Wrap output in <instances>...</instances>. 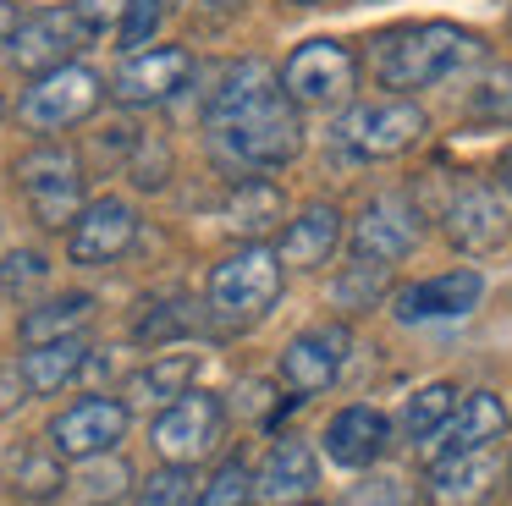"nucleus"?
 I'll list each match as a JSON object with an SVG mask.
<instances>
[{"mask_svg":"<svg viewBox=\"0 0 512 506\" xmlns=\"http://www.w3.org/2000/svg\"><path fill=\"white\" fill-rule=\"evenodd\" d=\"M17 176H23V193L45 226H72L83 215V176L67 149H34L17 165Z\"/></svg>","mask_w":512,"mask_h":506,"instance_id":"9","label":"nucleus"},{"mask_svg":"<svg viewBox=\"0 0 512 506\" xmlns=\"http://www.w3.org/2000/svg\"><path fill=\"white\" fill-rule=\"evenodd\" d=\"M303 6H320V0H303Z\"/></svg>","mask_w":512,"mask_h":506,"instance_id":"40","label":"nucleus"},{"mask_svg":"<svg viewBox=\"0 0 512 506\" xmlns=\"http://www.w3.org/2000/svg\"><path fill=\"white\" fill-rule=\"evenodd\" d=\"M314 484H320V473H314V451H309V440H298V435L276 440L270 457H265V468L254 473V495L265 506H298V501H309Z\"/></svg>","mask_w":512,"mask_h":506,"instance_id":"18","label":"nucleus"},{"mask_svg":"<svg viewBox=\"0 0 512 506\" xmlns=\"http://www.w3.org/2000/svg\"><path fill=\"white\" fill-rule=\"evenodd\" d=\"M452 407H457V391L446 380H435V385H424V391H413L408 396V413H402V429H408V440H430L435 429L452 418Z\"/></svg>","mask_w":512,"mask_h":506,"instance_id":"26","label":"nucleus"},{"mask_svg":"<svg viewBox=\"0 0 512 506\" xmlns=\"http://www.w3.org/2000/svg\"><path fill=\"white\" fill-rule=\"evenodd\" d=\"M204 121H210L215 143H221L237 165H254V171L287 165L303 143L292 94L270 77V66H259V61L226 66L221 83L204 99Z\"/></svg>","mask_w":512,"mask_h":506,"instance_id":"1","label":"nucleus"},{"mask_svg":"<svg viewBox=\"0 0 512 506\" xmlns=\"http://www.w3.org/2000/svg\"><path fill=\"white\" fill-rule=\"evenodd\" d=\"M248 495H254V473H248V462H221V473L204 484V495L193 506H248Z\"/></svg>","mask_w":512,"mask_h":506,"instance_id":"28","label":"nucleus"},{"mask_svg":"<svg viewBox=\"0 0 512 506\" xmlns=\"http://www.w3.org/2000/svg\"><path fill=\"white\" fill-rule=\"evenodd\" d=\"M474 110L490 121H512V66H501V72H490L485 83L474 88Z\"/></svg>","mask_w":512,"mask_h":506,"instance_id":"29","label":"nucleus"},{"mask_svg":"<svg viewBox=\"0 0 512 506\" xmlns=\"http://www.w3.org/2000/svg\"><path fill=\"white\" fill-rule=\"evenodd\" d=\"M221 424H226V407L221 396L210 391H182L171 407H160L155 429H149V440H155V451L166 462H177V468H193L199 457H210L215 440H221Z\"/></svg>","mask_w":512,"mask_h":506,"instance_id":"6","label":"nucleus"},{"mask_svg":"<svg viewBox=\"0 0 512 506\" xmlns=\"http://www.w3.org/2000/svg\"><path fill=\"white\" fill-rule=\"evenodd\" d=\"M276 297H281V253H270L265 242L226 253L210 270V308L226 325H248V319L270 314Z\"/></svg>","mask_w":512,"mask_h":506,"instance_id":"3","label":"nucleus"},{"mask_svg":"<svg viewBox=\"0 0 512 506\" xmlns=\"http://www.w3.org/2000/svg\"><path fill=\"white\" fill-rule=\"evenodd\" d=\"M501 429H507L501 396L496 391H468L463 402L452 407V418H446L430 440H419V457L441 462V457H457V451H485L490 440H501Z\"/></svg>","mask_w":512,"mask_h":506,"instance_id":"13","label":"nucleus"},{"mask_svg":"<svg viewBox=\"0 0 512 506\" xmlns=\"http://www.w3.org/2000/svg\"><path fill=\"white\" fill-rule=\"evenodd\" d=\"M501 187H507V193H512V149L501 154Z\"/></svg>","mask_w":512,"mask_h":506,"instance_id":"38","label":"nucleus"},{"mask_svg":"<svg viewBox=\"0 0 512 506\" xmlns=\"http://www.w3.org/2000/svg\"><path fill=\"white\" fill-rule=\"evenodd\" d=\"M72 11L83 17V28H116V22L127 17V0H72Z\"/></svg>","mask_w":512,"mask_h":506,"instance_id":"35","label":"nucleus"},{"mask_svg":"<svg viewBox=\"0 0 512 506\" xmlns=\"http://www.w3.org/2000/svg\"><path fill=\"white\" fill-rule=\"evenodd\" d=\"M386 413H375V407L353 402L342 407V413H331V424H325V457L336 462V468H369V462H380V451H386Z\"/></svg>","mask_w":512,"mask_h":506,"instance_id":"19","label":"nucleus"},{"mask_svg":"<svg viewBox=\"0 0 512 506\" xmlns=\"http://www.w3.org/2000/svg\"><path fill=\"white\" fill-rule=\"evenodd\" d=\"M468 61H479V39L457 22H402L369 39V72L380 88H397V94L441 83Z\"/></svg>","mask_w":512,"mask_h":506,"instance_id":"2","label":"nucleus"},{"mask_svg":"<svg viewBox=\"0 0 512 506\" xmlns=\"http://www.w3.org/2000/svg\"><path fill=\"white\" fill-rule=\"evenodd\" d=\"M133 182L138 187H160L166 182V149H160V138H133Z\"/></svg>","mask_w":512,"mask_h":506,"instance_id":"32","label":"nucleus"},{"mask_svg":"<svg viewBox=\"0 0 512 506\" xmlns=\"http://www.w3.org/2000/svg\"><path fill=\"white\" fill-rule=\"evenodd\" d=\"M105 88L100 77L89 72V66H56V72H45L34 88L23 94V105H17V116H23V127L34 132H67L78 127V121H89L94 110H100Z\"/></svg>","mask_w":512,"mask_h":506,"instance_id":"5","label":"nucleus"},{"mask_svg":"<svg viewBox=\"0 0 512 506\" xmlns=\"http://www.w3.org/2000/svg\"><path fill=\"white\" fill-rule=\"evenodd\" d=\"M496 479V457L485 451H457V457L430 462V506H468L490 490Z\"/></svg>","mask_w":512,"mask_h":506,"instance_id":"21","label":"nucleus"},{"mask_svg":"<svg viewBox=\"0 0 512 506\" xmlns=\"http://www.w3.org/2000/svg\"><path fill=\"white\" fill-rule=\"evenodd\" d=\"M424 220L419 209L408 204L402 193H380L364 204V215L353 220V253L364 264H397L413 253V242H419Z\"/></svg>","mask_w":512,"mask_h":506,"instance_id":"10","label":"nucleus"},{"mask_svg":"<svg viewBox=\"0 0 512 506\" xmlns=\"http://www.w3.org/2000/svg\"><path fill=\"white\" fill-rule=\"evenodd\" d=\"M160 17H166V0H127V17H122V44L127 50L149 44V33L160 28Z\"/></svg>","mask_w":512,"mask_h":506,"instance_id":"30","label":"nucleus"},{"mask_svg":"<svg viewBox=\"0 0 512 506\" xmlns=\"http://www.w3.org/2000/svg\"><path fill=\"white\" fill-rule=\"evenodd\" d=\"M188 77H193L188 50H138L133 61L116 72L111 94L122 99V105H160V99H171L177 88H188Z\"/></svg>","mask_w":512,"mask_h":506,"instance_id":"17","label":"nucleus"},{"mask_svg":"<svg viewBox=\"0 0 512 506\" xmlns=\"http://www.w3.org/2000/svg\"><path fill=\"white\" fill-rule=\"evenodd\" d=\"M89 314H94V297H83V292L50 297V303H39V308H28V314H23V341H28V347L67 341V336H78V330L89 325Z\"/></svg>","mask_w":512,"mask_h":506,"instance_id":"24","label":"nucleus"},{"mask_svg":"<svg viewBox=\"0 0 512 506\" xmlns=\"http://www.w3.org/2000/svg\"><path fill=\"white\" fill-rule=\"evenodd\" d=\"M298 506H303V501H298Z\"/></svg>","mask_w":512,"mask_h":506,"instance_id":"41","label":"nucleus"},{"mask_svg":"<svg viewBox=\"0 0 512 506\" xmlns=\"http://www.w3.org/2000/svg\"><path fill=\"white\" fill-rule=\"evenodd\" d=\"M402 501H408V490H402L397 479H369V484H358L342 506H402Z\"/></svg>","mask_w":512,"mask_h":506,"instance_id":"34","label":"nucleus"},{"mask_svg":"<svg viewBox=\"0 0 512 506\" xmlns=\"http://www.w3.org/2000/svg\"><path fill=\"white\" fill-rule=\"evenodd\" d=\"M193 374H199V358H193V352H166V358H155L149 369L133 374V396L138 402L171 407L182 391H193Z\"/></svg>","mask_w":512,"mask_h":506,"instance_id":"25","label":"nucleus"},{"mask_svg":"<svg viewBox=\"0 0 512 506\" xmlns=\"http://www.w3.org/2000/svg\"><path fill=\"white\" fill-rule=\"evenodd\" d=\"M138 237V215L133 204L122 198H100V204H83V215L72 220V237H67V253L72 264H111L133 248Z\"/></svg>","mask_w":512,"mask_h":506,"instance_id":"15","label":"nucleus"},{"mask_svg":"<svg viewBox=\"0 0 512 506\" xmlns=\"http://www.w3.org/2000/svg\"><path fill=\"white\" fill-rule=\"evenodd\" d=\"M127 435V407L116 396H83L67 413L50 418V446L72 462H89L100 451H116V440Z\"/></svg>","mask_w":512,"mask_h":506,"instance_id":"11","label":"nucleus"},{"mask_svg":"<svg viewBox=\"0 0 512 506\" xmlns=\"http://www.w3.org/2000/svg\"><path fill=\"white\" fill-rule=\"evenodd\" d=\"M28 396V380H23V369H0V418L12 413L17 402Z\"/></svg>","mask_w":512,"mask_h":506,"instance_id":"36","label":"nucleus"},{"mask_svg":"<svg viewBox=\"0 0 512 506\" xmlns=\"http://www.w3.org/2000/svg\"><path fill=\"white\" fill-rule=\"evenodd\" d=\"M17 28H23V22H17L12 0H0V44H12V39H17Z\"/></svg>","mask_w":512,"mask_h":506,"instance_id":"37","label":"nucleus"},{"mask_svg":"<svg viewBox=\"0 0 512 506\" xmlns=\"http://www.w3.org/2000/svg\"><path fill=\"white\" fill-rule=\"evenodd\" d=\"M336 242H342V209L309 204L287 231H281V248L276 253H281V264H292V270H320V264L331 259Z\"/></svg>","mask_w":512,"mask_h":506,"instance_id":"20","label":"nucleus"},{"mask_svg":"<svg viewBox=\"0 0 512 506\" xmlns=\"http://www.w3.org/2000/svg\"><path fill=\"white\" fill-rule=\"evenodd\" d=\"M83 17L78 11H39V17H28L23 28H17V44H12V61L23 66V72L45 77L56 72V66L72 61V50L83 44Z\"/></svg>","mask_w":512,"mask_h":506,"instance_id":"16","label":"nucleus"},{"mask_svg":"<svg viewBox=\"0 0 512 506\" xmlns=\"http://www.w3.org/2000/svg\"><path fill=\"white\" fill-rule=\"evenodd\" d=\"M188 490H193L188 468H177V462H171L166 473H155V479L144 484V495H138V506H182V501H188Z\"/></svg>","mask_w":512,"mask_h":506,"instance_id":"31","label":"nucleus"},{"mask_svg":"<svg viewBox=\"0 0 512 506\" xmlns=\"http://www.w3.org/2000/svg\"><path fill=\"white\" fill-rule=\"evenodd\" d=\"M215 6H237V0H215Z\"/></svg>","mask_w":512,"mask_h":506,"instance_id":"39","label":"nucleus"},{"mask_svg":"<svg viewBox=\"0 0 512 506\" xmlns=\"http://www.w3.org/2000/svg\"><path fill=\"white\" fill-rule=\"evenodd\" d=\"M446 237L457 253L479 259V253H496L512 237V193L490 182H468L457 187V198L446 204Z\"/></svg>","mask_w":512,"mask_h":506,"instance_id":"7","label":"nucleus"},{"mask_svg":"<svg viewBox=\"0 0 512 506\" xmlns=\"http://www.w3.org/2000/svg\"><path fill=\"white\" fill-rule=\"evenodd\" d=\"M17 490L23 495H34V501H50V495L67 484V473H61V451L50 446V457L45 451H28V457H17Z\"/></svg>","mask_w":512,"mask_h":506,"instance_id":"27","label":"nucleus"},{"mask_svg":"<svg viewBox=\"0 0 512 506\" xmlns=\"http://www.w3.org/2000/svg\"><path fill=\"white\" fill-rule=\"evenodd\" d=\"M424 132H430V121H424L419 105H408V99H369V105L347 110L336 138L358 160H391V154L413 149Z\"/></svg>","mask_w":512,"mask_h":506,"instance_id":"4","label":"nucleus"},{"mask_svg":"<svg viewBox=\"0 0 512 506\" xmlns=\"http://www.w3.org/2000/svg\"><path fill=\"white\" fill-rule=\"evenodd\" d=\"M353 77H358V55L336 39H309L298 55L287 61L281 72V88L303 105H336V99L353 94Z\"/></svg>","mask_w":512,"mask_h":506,"instance_id":"8","label":"nucleus"},{"mask_svg":"<svg viewBox=\"0 0 512 506\" xmlns=\"http://www.w3.org/2000/svg\"><path fill=\"white\" fill-rule=\"evenodd\" d=\"M281 220H287V198H281V187L265 182V176L237 182L232 198H226V226H232L237 237H248V242H259L265 231H276Z\"/></svg>","mask_w":512,"mask_h":506,"instance_id":"22","label":"nucleus"},{"mask_svg":"<svg viewBox=\"0 0 512 506\" xmlns=\"http://www.w3.org/2000/svg\"><path fill=\"white\" fill-rule=\"evenodd\" d=\"M347 358V330H309V336H292L281 347V385L292 391V402H309V396L331 391L336 374Z\"/></svg>","mask_w":512,"mask_h":506,"instance_id":"14","label":"nucleus"},{"mask_svg":"<svg viewBox=\"0 0 512 506\" xmlns=\"http://www.w3.org/2000/svg\"><path fill=\"white\" fill-rule=\"evenodd\" d=\"M479 297H485V275L474 270V264H463V270H446V275H430V281H413L402 286L397 297H391V314L402 319V325H424V319H463L479 308Z\"/></svg>","mask_w":512,"mask_h":506,"instance_id":"12","label":"nucleus"},{"mask_svg":"<svg viewBox=\"0 0 512 506\" xmlns=\"http://www.w3.org/2000/svg\"><path fill=\"white\" fill-rule=\"evenodd\" d=\"M45 275H50V264L39 259V253H12L6 270H0V286H6V292H28V286H39Z\"/></svg>","mask_w":512,"mask_h":506,"instance_id":"33","label":"nucleus"},{"mask_svg":"<svg viewBox=\"0 0 512 506\" xmlns=\"http://www.w3.org/2000/svg\"><path fill=\"white\" fill-rule=\"evenodd\" d=\"M83 358H89V352H83V341H78V336H67V341H45V347H28L17 369H23V380H28V391H34V396H56L61 385H67L72 374L83 369Z\"/></svg>","mask_w":512,"mask_h":506,"instance_id":"23","label":"nucleus"}]
</instances>
